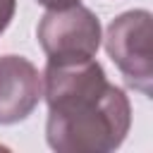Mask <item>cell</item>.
<instances>
[{"instance_id": "cell-1", "label": "cell", "mask_w": 153, "mask_h": 153, "mask_svg": "<svg viewBox=\"0 0 153 153\" xmlns=\"http://www.w3.org/2000/svg\"><path fill=\"white\" fill-rule=\"evenodd\" d=\"M48 103L45 139L57 153H108L122 146L131 127L127 93L110 84L91 60L53 62L43 72Z\"/></svg>"}, {"instance_id": "cell-2", "label": "cell", "mask_w": 153, "mask_h": 153, "mask_svg": "<svg viewBox=\"0 0 153 153\" xmlns=\"http://www.w3.org/2000/svg\"><path fill=\"white\" fill-rule=\"evenodd\" d=\"M105 50L122 76L143 96L153 81V17L148 10H129L115 17L105 33Z\"/></svg>"}, {"instance_id": "cell-3", "label": "cell", "mask_w": 153, "mask_h": 153, "mask_svg": "<svg viewBox=\"0 0 153 153\" xmlns=\"http://www.w3.org/2000/svg\"><path fill=\"white\" fill-rule=\"evenodd\" d=\"M36 33L43 53L53 62L91 60L96 57L103 38L98 17L84 5L48 10L38 22Z\"/></svg>"}, {"instance_id": "cell-4", "label": "cell", "mask_w": 153, "mask_h": 153, "mask_svg": "<svg viewBox=\"0 0 153 153\" xmlns=\"http://www.w3.org/2000/svg\"><path fill=\"white\" fill-rule=\"evenodd\" d=\"M43 98V74L22 55L0 57V124L26 120Z\"/></svg>"}, {"instance_id": "cell-5", "label": "cell", "mask_w": 153, "mask_h": 153, "mask_svg": "<svg viewBox=\"0 0 153 153\" xmlns=\"http://www.w3.org/2000/svg\"><path fill=\"white\" fill-rule=\"evenodd\" d=\"M14 10H17V0H0V33L10 26Z\"/></svg>"}, {"instance_id": "cell-6", "label": "cell", "mask_w": 153, "mask_h": 153, "mask_svg": "<svg viewBox=\"0 0 153 153\" xmlns=\"http://www.w3.org/2000/svg\"><path fill=\"white\" fill-rule=\"evenodd\" d=\"M43 7L48 10H65V7H72V5H79V0H38Z\"/></svg>"}]
</instances>
